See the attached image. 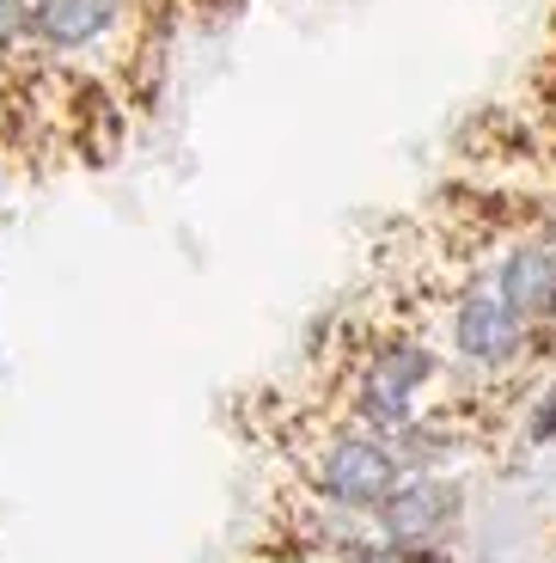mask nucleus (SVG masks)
I'll return each mask as SVG.
<instances>
[{"mask_svg": "<svg viewBox=\"0 0 556 563\" xmlns=\"http://www.w3.org/2000/svg\"><path fill=\"white\" fill-rule=\"evenodd\" d=\"M441 386H446V355L434 350L429 331H416L410 319L362 324L348 338L343 362H336L331 410L343 422H355V429L398 441L410 422H422L434 410Z\"/></svg>", "mask_w": 556, "mask_h": 563, "instance_id": "1", "label": "nucleus"}, {"mask_svg": "<svg viewBox=\"0 0 556 563\" xmlns=\"http://www.w3.org/2000/svg\"><path fill=\"white\" fill-rule=\"evenodd\" d=\"M410 324L434 338V350L446 355V374H465L477 386L514 380L520 367L538 355V331L501 307V295L477 269L429 276V307L410 312Z\"/></svg>", "mask_w": 556, "mask_h": 563, "instance_id": "2", "label": "nucleus"}, {"mask_svg": "<svg viewBox=\"0 0 556 563\" xmlns=\"http://www.w3.org/2000/svg\"><path fill=\"white\" fill-rule=\"evenodd\" d=\"M288 460L300 490L319 496V503L343 508V515H367L374 521L379 508L391 503L410 472L398 460V441L374 435V429H355L336 410H312L288 429Z\"/></svg>", "mask_w": 556, "mask_h": 563, "instance_id": "3", "label": "nucleus"}, {"mask_svg": "<svg viewBox=\"0 0 556 563\" xmlns=\"http://www.w3.org/2000/svg\"><path fill=\"white\" fill-rule=\"evenodd\" d=\"M465 269H477L501 295V307L514 312L520 324H532L538 338L556 324V252L544 240H532L526 227L501 233L496 245H477V264H465Z\"/></svg>", "mask_w": 556, "mask_h": 563, "instance_id": "4", "label": "nucleus"}, {"mask_svg": "<svg viewBox=\"0 0 556 563\" xmlns=\"http://www.w3.org/2000/svg\"><path fill=\"white\" fill-rule=\"evenodd\" d=\"M459 521H465L459 478H403L391 490V503L374 515V533L391 551H453Z\"/></svg>", "mask_w": 556, "mask_h": 563, "instance_id": "5", "label": "nucleus"}, {"mask_svg": "<svg viewBox=\"0 0 556 563\" xmlns=\"http://www.w3.org/2000/svg\"><path fill=\"white\" fill-rule=\"evenodd\" d=\"M129 0H31V43L49 56H86L123 25Z\"/></svg>", "mask_w": 556, "mask_h": 563, "instance_id": "6", "label": "nucleus"}, {"mask_svg": "<svg viewBox=\"0 0 556 563\" xmlns=\"http://www.w3.org/2000/svg\"><path fill=\"white\" fill-rule=\"evenodd\" d=\"M556 441V380L544 386V398L526 410V448H551Z\"/></svg>", "mask_w": 556, "mask_h": 563, "instance_id": "7", "label": "nucleus"}, {"mask_svg": "<svg viewBox=\"0 0 556 563\" xmlns=\"http://www.w3.org/2000/svg\"><path fill=\"white\" fill-rule=\"evenodd\" d=\"M31 37V0H0V56Z\"/></svg>", "mask_w": 556, "mask_h": 563, "instance_id": "8", "label": "nucleus"}]
</instances>
